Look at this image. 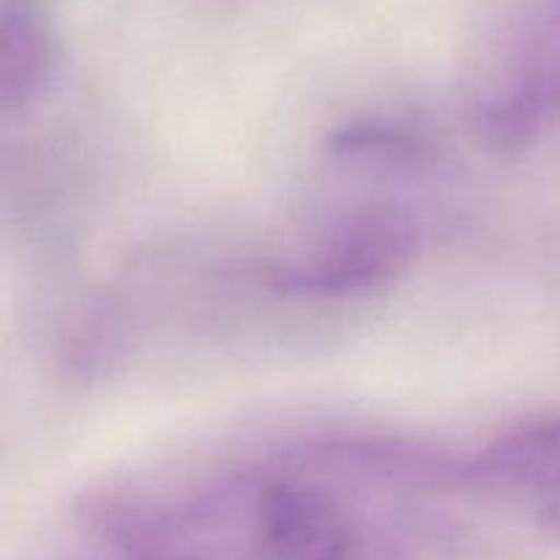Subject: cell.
Instances as JSON below:
<instances>
[{
	"mask_svg": "<svg viewBox=\"0 0 560 560\" xmlns=\"http://www.w3.org/2000/svg\"><path fill=\"white\" fill-rule=\"evenodd\" d=\"M416 230L392 211H370L345 222L310 255L266 268V284L284 295L342 299L370 293L402 277L413 262Z\"/></svg>",
	"mask_w": 560,
	"mask_h": 560,
	"instance_id": "6da1fadb",
	"label": "cell"
},
{
	"mask_svg": "<svg viewBox=\"0 0 560 560\" xmlns=\"http://www.w3.org/2000/svg\"><path fill=\"white\" fill-rule=\"evenodd\" d=\"M55 69V38L31 0H3L0 16V102L22 109L42 93Z\"/></svg>",
	"mask_w": 560,
	"mask_h": 560,
	"instance_id": "277c9868",
	"label": "cell"
},
{
	"mask_svg": "<svg viewBox=\"0 0 560 560\" xmlns=\"http://www.w3.org/2000/svg\"><path fill=\"white\" fill-rule=\"evenodd\" d=\"M457 481L528 498L547 528H560V410L503 432L457 463Z\"/></svg>",
	"mask_w": 560,
	"mask_h": 560,
	"instance_id": "3957f363",
	"label": "cell"
},
{
	"mask_svg": "<svg viewBox=\"0 0 560 560\" xmlns=\"http://www.w3.org/2000/svg\"><path fill=\"white\" fill-rule=\"evenodd\" d=\"M331 145L337 148V153H348V156L375 153V156L402 159V162H421L432 153L430 140L410 126L377 124V120L345 126L331 137Z\"/></svg>",
	"mask_w": 560,
	"mask_h": 560,
	"instance_id": "5b68a950",
	"label": "cell"
},
{
	"mask_svg": "<svg viewBox=\"0 0 560 560\" xmlns=\"http://www.w3.org/2000/svg\"><path fill=\"white\" fill-rule=\"evenodd\" d=\"M255 541L262 560H364V536L350 509L323 487L299 479L262 487Z\"/></svg>",
	"mask_w": 560,
	"mask_h": 560,
	"instance_id": "7a4b0ae2",
	"label": "cell"
}]
</instances>
